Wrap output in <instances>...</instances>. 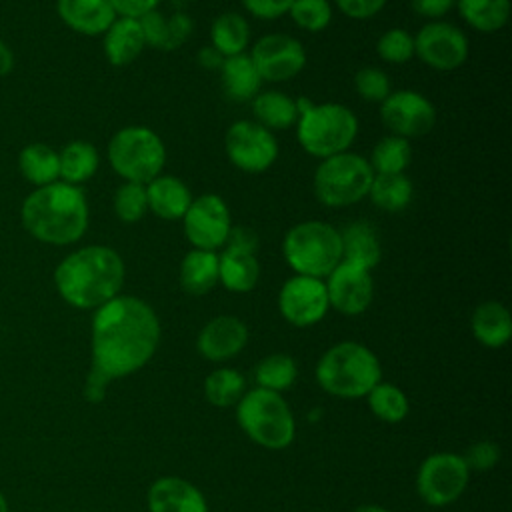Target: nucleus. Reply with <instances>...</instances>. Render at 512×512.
<instances>
[{"mask_svg": "<svg viewBox=\"0 0 512 512\" xmlns=\"http://www.w3.org/2000/svg\"><path fill=\"white\" fill-rule=\"evenodd\" d=\"M316 380L332 396L362 398L382 380V368L368 346L344 340L322 354L316 364Z\"/></svg>", "mask_w": 512, "mask_h": 512, "instance_id": "obj_5", "label": "nucleus"}, {"mask_svg": "<svg viewBox=\"0 0 512 512\" xmlns=\"http://www.w3.org/2000/svg\"><path fill=\"white\" fill-rule=\"evenodd\" d=\"M368 196L384 212L404 210L414 196V186L406 174H374Z\"/></svg>", "mask_w": 512, "mask_h": 512, "instance_id": "obj_33", "label": "nucleus"}, {"mask_svg": "<svg viewBox=\"0 0 512 512\" xmlns=\"http://www.w3.org/2000/svg\"><path fill=\"white\" fill-rule=\"evenodd\" d=\"M342 260L372 270L382 260V244L374 224L366 220H356L340 230Z\"/></svg>", "mask_w": 512, "mask_h": 512, "instance_id": "obj_23", "label": "nucleus"}, {"mask_svg": "<svg viewBox=\"0 0 512 512\" xmlns=\"http://www.w3.org/2000/svg\"><path fill=\"white\" fill-rule=\"evenodd\" d=\"M56 12L68 28L86 36L104 34L116 20V12L108 0H58Z\"/></svg>", "mask_w": 512, "mask_h": 512, "instance_id": "obj_20", "label": "nucleus"}, {"mask_svg": "<svg viewBox=\"0 0 512 512\" xmlns=\"http://www.w3.org/2000/svg\"><path fill=\"white\" fill-rule=\"evenodd\" d=\"M282 256L296 274L322 280L342 262L340 232L322 220L298 222L284 234Z\"/></svg>", "mask_w": 512, "mask_h": 512, "instance_id": "obj_6", "label": "nucleus"}, {"mask_svg": "<svg viewBox=\"0 0 512 512\" xmlns=\"http://www.w3.org/2000/svg\"><path fill=\"white\" fill-rule=\"evenodd\" d=\"M248 342L246 324L230 314L208 320L196 338V348L210 362H224L244 350Z\"/></svg>", "mask_w": 512, "mask_h": 512, "instance_id": "obj_18", "label": "nucleus"}, {"mask_svg": "<svg viewBox=\"0 0 512 512\" xmlns=\"http://www.w3.org/2000/svg\"><path fill=\"white\" fill-rule=\"evenodd\" d=\"M252 114L256 122L264 128L272 130H286L296 126L298 120V106L296 100L278 90H260L252 100Z\"/></svg>", "mask_w": 512, "mask_h": 512, "instance_id": "obj_28", "label": "nucleus"}, {"mask_svg": "<svg viewBox=\"0 0 512 512\" xmlns=\"http://www.w3.org/2000/svg\"><path fill=\"white\" fill-rule=\"evenodd\" d=\"M178 280L186 294L204 296L218 284V252L192 248L184 254Z\"/></svg>", "mask_w": 512, "mask_h": 512, "instance_id": "obj_27", "label": "nucleus"}, {"mask_svg": "<svg viewBox=\"0 0 512 512\" xmlns=\"http://www.w3.org/2000/svg\"><path fill=\"white\" fill-rule=\"evenodd\" d=\"M218 72L224 94L234 102H250L262 88V78L246 52L224 58Z\"/></svg>", "mask_w": 512, "mask_h": 512, "instance_id": "obj_25", "label": "nucleus"}, {"mask_svg": "<svg viewBox=\"0 0 512 512\" xmlns=\"http://www.w3.org/2000/svg\"><path fill=\"white\" fill-rule=\"evenodd\" d=\"M102 36L104 56L112 66H126L134 62L146 46L138 18L116 16Z\"/></svg>", "mask_w": 512, "mask_h": 512, "instance_id": "obj_21", "label": "nucleus"}, {"mask_svg": "<svg viewBox=\"0 0 512 512\" xmlns=\"http://www.w3.org/2000/svg\"><path fill=\"white\" fill-rule=\"evenodd\" d=\"M60 178L68 184H82L90 180L98 170V152L90 142L74 140L58 152Z\"/></svg>", "mask_w": 512, "mask_h": 512, "instance_id": "obj_32", "label": "nucleus"}, {"mask_svg": "<svg viewBox=\"0 0 512 512\" xmlns=\"http://www.w3.org/2000/svg\"><path fill=\"white\" fill-rule=\"evenodd\" d=\"M260 278V264L254 252L224 246L218 254V282L236 294L250 292Z\"/></svg>", "mask_w": 512, "mask_h": 512, "instance_id": "obj_24", "label": "nucleus"}, {"mask_svg": "<svg viewBox=\"0 0 512 512\" xmlns=\"http://www.w3.org/2000/svg\"><path fill=\"white\" fill-rule=\"evenodd\" d=\"M116 216L126 222L134 224L144 218L148 212V200H146V184L140 182H124L118 186L114 200H112Z\"/></svg>", "mask_w": 512, "mask_h": 512, "instance_id": "obj_38", "label": "nucleus"}, {"mask_svg": "<svg viewBox=\"0 0 512 512\" xmlns=\"http://www.w3.org/2000/svg\"><path fill=\"white\" fill-rule=\"evenodd\" d=\"M366 396H368V406H370L372 414L378 420L388 422V424L402 422L410 410L406 394L390 382L380 380Z\"/></svg>", "mask_w": 512, "mask_h": 512, "instance_id": "obj_37", "label": "nucleus"}, {"mask_svg": "<svg viewBox=\"0 0 512 512\" xmlns=\"http://www.w3.org/2000/svg\"><path fill=\"white\" fill-rule=\"evenodd\" d=\"M228 160L246 174L266 172L278 158V142L272 132L258 122L238 120L224 136Z\"/></svg>", "mask_w": 512, "mask_h": 512, "instance_id": "obj_11", "label": "nucleus"}, {"mask_svg": "<svg viewBox=\"0 0 512 512\" xmlns=\"http://www.w3.org/2000/svg\"><path fill=\"white\" fill-rule=\"evenodd\" d=\"M18 168L22 176L38 186L52 184L60 178V162H58V152L50 148L48 144H28L22 148L18 156Z\"/></svg>", "mask_w": 512, "mask_h": 512, "instance_id": "obj_29", "label": "nucleus"}, {"mask_svg": "<svg viewBox=\"0 0 512 512\" xmlns=\"http://www.w3.org/2000/svg\"><path fill=\"white\" fill-rule=\"evenodd\" d=\"M290 18L306 32H320L332 22V4L328 0H292Z\"/></svg>", "mask_w": 512, "mask_h": 512, "instance_id": "obj_39", "label": "nucleus"}, {"mask_svg": "<svg viewBox=\"0 0 512 512\" xmlns=\"http://www.w3.org/2000/svg\"><path fill=\"white\" fill-rule=\"evenodd\" d=\"M228 248H238V250H246V252H254L256 254V248H258V236L252 228L248 226H232L230 232H228V238H226V244Z\"/></svg>", "mask_w": 512, "mask_h": 512, "instance_id": "obj_48", "label": "nucleus"}, {"mask_svg": "<svg viewBox=\"0 0 512 512\" xmlns=\"http://www.w3.org/2000/svg\"><path fill=\"white\" fill-rule=\"evenodd\" d=\"M354 88L362 100L378 102V104L392 92L390 78L386 76V72L374 66H366L356 72Z\"/></svg>", "mask_w": 512, "mask_h": 512, "instance_id": "obj_42", "label": "nucleus"}, {"mask_svg": "<svg viewBox=\"0 0 512 512\" xmlns=\"http://www.w3.org/2000/svg\"><path fill=\"white\" fill-rule=\"evenodd\" d=\"M326 294L328 304L344 314V316H358L372 304L374 298V280L370 270L340 262L328 276H326Z\"/></svg>", "mask_w": 512, "mask_h": 512, "instance_id": "obj_17", "label": "nucleus"}, {"mask_svg": "<svg viewBox=\"0 0 512 512\" xmlns=\"http://www.w3.org/2000/svg\"><path fill=\"white\" fill-rule=\"evenodd\" d=\"M126 268L122 256L102 244L70 252L54 270V284L64 302L80 310H96L120 294Z\"/></svg>", "mask_w": 512, "mask_h": 512, "instance_id": "obj_2", "label": "nucleus"}, {"mask_svg": "<svg viewBox=\"0 0 512 512\" xmlns=\"http://www.w3.org/2000/svg\"><path fill=\"white\" fill-rule=\"evenodd\" d=\"M470 326H472L474 338L488 348H500L512 336L510 312L502 302H496V300L478 304L472 312Z\"/></svg>", "mask_w": 512, "mask_h": 512, "instance_id": "obj_26", "label": "nucleus"}, {"mask_svg": "<svg viewBox=\"0 0 512 512\" xmlns=\"http://www.w3.org/2000/svg\"><path fill=\"white\" fill-rule=\"evenodd\" d=\"M468 478L470 470L460 454L436 452L420 464L416 488L426 504L448 506L464 494Z\"/></svg>", "mask_w": 512, "mask_h": 512, "instance_id": "obj_10", "label": "nucleus"}, {"mask_svg": "<svg viewBox=\"0 0 512 512\" xmlns=\"http://www.w3.org/2000/svg\"><path fill=\"white\" fill-rule=\"evenodd\" d=\"M246 380L232 368H216L204 380V396L212 406L228 408L244 396Z\"/></svg>", "mask_w": 512, "mask_h": 512, "instance_id": "obj_36", "label": "nucleus"}, {"mask_svg": "<svg viewBox=\"0 0 512 512\" xmlns=\"http://www.w3.org/2000/svg\"><path fill=\"white\" fill-rule=\"evenodd\" d=\"M242 6L260 20H276L288 14L292 0H240Z\"/></svg>", "mask_w": 512, "mask_h": 512, "instance_id": "obj_44", "label": "nucleus"}, {"mask_svg": "<svg viewBox=\"0 0 512 512\" xmlns=\"http://www.w3.org/2000/svg\"><path fill=\"white\" fill-rule=\"evenodd\" d=\"M414 56L438 72H452L468 58L466 34L444 20H430L414 36Z\"/></svg>", "mask_w": 512, "mask_h": 512, "instance_id": "obj_13", "label": "nucleus"}, {"mask_svg": "<svg viewBox=\"0 0 512 512\" xmlns=\"http://www.w3.org/2000/svg\"><path fill=\"white\" fill-rule=\"evenodd\" d=\"M150 512H208L202 492L184 478L162 476L148 490Z\"/></svg>", "mask_w": 512, "mask_h": 512, "instance_id": "obj_19", "label": "nucleus"}, {"mask_svg": "<svg viewBox=\"0 0 512 512\" xmlns=\"http://www.w3.org/2000/svg\"><path fill=\"white\" fill-rule=\"evenodd\" d=\"M22 224L40 242L66 246L80 240L88 228V202L80 186L56 180L38 186L22 204Z\"/></svg>", "mask_w": 512, "mask_h": 512, "instance_id": "obj_3", "label": "nucleus"}, {"mask_svg": "<svg viewBox=\"0 0 512 512\" xmlns=\"http://www.w3.org/2000/svg\"><path fill=\"white\" fill-rule=\"evenodd\" d=\"M298 376V368L292 356L274 352L264 356L256 368H254V378L258 382V388L272 390V392H282L288 390Z\"/></svg>", "mask_w": 512, "mask_h": 512, "instance_id": "obj_35", "label": "nucleus"}, {"mask_svg": "<svg viewBox=\"0 0 512 512\" xmlns=\"http://www.w3.org/2000/svg\"><path fill=\"white\" fill-rule=\"evenodd\" d=\"M368 162L374 174H404V170L412 162L410 140L394 134L384 136L372 148Z\"/></svg>", "mask_w": 512, "mask_h": 512, "instance_id": "obj_34", "label": "nucleus"}, {"mask_svg": "<svg viewBox=\"0 0 512 512\" xmlns=\"http://www.w3.org/2000/svg\"><path fill=\"white\" fill-rule=\"evenodd\" d=\"M210 40L212 48L224 58L242 54L250 40V26L238 12H224L214 18L210 26Z\"/></svg>", "mask_w": 512, "mask_h": 512, "instance_id": "obj_31", "label": "nucleus"}, {"mask_svg": "<svg viewBox=\"0 0 512 512\" xmlns=\"http://www.w3.org/2000/svg\"><path fill=\"white\" fill-rule=\"evenodd\" d=\"M108 162L124 182L146 184L166 164L162 138L146 126L120 128L108 142Z\"/></svg>", "mask_w": 512, "mask_h": 512, "instance_id": "obj_9", "label": "nucleus"}, {"mask_svg": "<svg viewBox=\"0 0 512 512\" xmlns=\"http://www.w3.org/2000/svg\"><path fill=\"white\" fill-rule=\"evenodd\" d=\"M376 52L388 64H406L414 58V36L404 28H390L378 38Z\"/></svg>", "mask_w": 512, "mask_h": 512, "instance_id": "obj_41", "label": "nucleus"}, {"mask_svg": "<svg viewBox=\"0 0 512 512\" xmlns=\"http://www.w3.org/2000/svg\"><path fill=\"white\" fill-rule=\"evenodd\" d=\"M0 512H8V500H6V496L2 494V490H0Z\"/></svg>", "mask_w": 512, "mask_h": 512, "instance_id": "obj_52", "label": "nucleus"}, {"mask_svg": "<svg viewBox=\"0 0 512 512\" xmlns=\"http://www.w3.org/2000/svg\"><path fill=\"white\" fill-rule=\"evenodd\" d=\"M410 6L414 14L428 20H438L456 6V0H410Z\"/></svg>", "mask_w": 512, "mask_h": 512, "instance_id": "obj_46", "label": "nucleus"}, {"mask_svg": "<svg viewBox=\"0 0 512 512\" xmlns=\"http://www.w3.org/2000/svg\"><path fill=\"white\" fill-rule=\"evenodd\" d=\"M352 512H390V510H386L384 506H378V504H362V506L354 508Z\"/></svg>", "mask_w": 512, "mask_h": 512, "instance_id": "obj_51", "label": "nucleus"}, {"mask_svg": "<svg viewBox=\"0 0 512 512\" xmlns=\"http://www.w3.org/2000/svg\"><path fill=\"white\" fill-rule=\"evenodd\" d=\"M160 344V320L138 296L118 294L92 316V364L84 384L88 402H102L108 384L144 368Z\"/></svg>", "mask_w": 512, "mask_h": 512, "instance_id": "obj_1", "label": "nucleus"}, {"mask_svg": "<svg viewBox=\"0 0 512 512\" xmlns=\"http://www.w3.org/2000/svg\"><path fill=\"white\" fill-rule=\"evenodd\" d=\"M380 120L394 136L420 138L434 128L436 108L416 90H396L380 102Z\"/></svg>", "mask_w": 512, "mask_h": 512, "instance_id": "obj_14", "label": "nucleus"}, {"mask_svg": "<svg viewBox=\"0 0 512 512\" xmlns=\"http://www.w3.org/2000/svg\"><path fill=\"white\" fill-rule=\"evenodd\" d=\"M198 62H200L202 68L218 70V68L222 66V62H224V56H222L218 50H214L212 46H206V48H202V50L198 52Z\"/></svg>", "mask_w": 512, "mask_h": 512, "instance_id": "obj_49", "label": "nucleus"}, {"mask_svg": "<svg viewBox=\"0 0 512 512\" xmlns=\"http://www.w3.org/2000/svg\"><path fill=\"white\" fill-rule=\"evenodd\" d=\"M146 200L148 210L154 212L158 218L182 220L192 202V194L180 178L158 174L156 178L146 182Z\"/></svg>", "mask_w": 512, "mask_h": 512, "instance_id": "obj_22", "label": "nucleus"}, {"mask_svg": "<svg viewBox=\"0 0 512 512\" xmlns=\"http://www.w3.org/2000/svg\"><path fill=\"white\" fill-rule=\"evenodd\" d=\"M236 418L250 440L268 450L288 448L296 436V422L286 400L272 390L254 388L236 404Z\"/></svg>", "mask_w": 512, "mask_h": 512, "instance_id": "obj_7", "label": "nucleus"}, {"mask_svg": "<svg viewBox=\"0 0 512 512\" xmlns=\"http://www.w3.org/2000/svg\"><path fill=\"white\" fill-rule=\"evenodd\" d=\"M326 284L320 278L294 274L278 292V310L282 318L298 328L318 324L328 312Z\"/></svg>", "mask_w": 512, "mask_h": 512, "instance_id": "obj_15", "label": "nucleus"}, {"mask_svg": "<svg viewBox=\"0 0 512 512\" xmlns=\"http://www.w3.org/2000/svg\"><path fill=\"white\" fill-rule=\"evenodd\" d=\"M12 66H14V56H12V50H10V48H8L4 42H0V76H6V74H10Z\"/></svg>", "mask_w": 512, "mask_h": 512, "instance_id": "obj_50", "label": "nucleus"}, {"mask_svg": "<svg viewBox=\"0 0 512 512\" xmlns=\"http://www.w3.org/2000/svg\"><path fill=\"white\" fill-rule=\"evenodd\" d=\"M296 138L306 154L328 158L346 152L358 134L356 114L338 102L316 104L308 98H298Z\"/></svg>", "mask_w": 512, "mask_h": 512, "instance_id": "obj_4", "label": "nucleus"}, {"mask_svg": "<svg viewBox=\"0 0 512 512\" xmlns=\"http://www.w3.org/2000/svg\"><path fill=\"white\" fill-rule=\"evenodd\" d=\"M334 2L344 16L354 20H366L376 16L386 6L388 0H334Z\"/></svg>", "mask_w": 512, "mask_h": 512, "instance_id": "obj_45", "label": "nucleus"}, {"mask_svg": "<svg viewBox=\"0 0 512 512\" xmlns=\"http://www.w3.org/2000/svg\"><path fill=\"white\" fill-rule=\"evenodd\" d=\"M462 458H464L468 470H478V472L490 470L500 460V446L490 440H480V442L472 444Z\"/></svg>", "mask_w": 512, "mask_h": 512, "instance_id": "obj_43", "label": "nucleus"}, {"mask_svg": "<svg viewBox=\"0 0 512 512\" xmlns=\"http://www.w3.org/2000/svg\"><path fill=\"white\" fill-rule=\"evenodd\" d=\"M456 8L478 32H498L510 20V0H456Z\"/></svg>", "mask_w": 512, "mask_h": 512, "instance_id": "obj_30", "label": "nucleus"}, {"mask_svg": "<svg viewBox=\"0 0 512 512\" xmlns=\"http://www.w3.org/2000/svg\"><path fill=\"white\" fill-rule=\"evenodd\" d=\"M374 172L370 162L356 152H340L320 160L314 172V194L328 208H346L368 196Z\"/></svg>", "mask_w": 512, "mask_h": 512, "instance_id": "obj_8", "label": "nucleus"}, {"mask_svg": "<svg viewBox=\"0 0 512 512\" xmlns=\"http://www.w3.org/2000/svg\"><path fill=\"white\" fill-rule=\"evenodd\" d=\"M250 58L262 82H286L306 66V50L288 34H266L252 46Z\"/></svg>", "mask_w": 512, "mask_h": 512, "instance_id": "obj_16", "label": "nucleus"}, {"mask_svg": "<svg viewBox=\"0 0 512 512\" xmlns=\"http://www.w3.org/2000/svg\"><path fill=\"white\" fill-rule=\"evenodd\" d=\"M232 228L230 210L222 196L202 194L192 198L186 214L182 216V230L192 248L216 252L226 244Z\"/></svg>", "mask_w": 512, "mask_h": 512, "instance_id": "obj_12", "label": "nucleus"}, {"mask_svg": "<svg viewBox=\"0 0 512 512\" xmlns=\"http://www.w3.org/2000/svg\"><path fill=\"white\" fill-rule=\"evenodd\" d=\"M138 22H140L146 46H152L158 50H174L180 46L176 40V34H174L172 20L166 18L164 14H160L158 10L146 12L144 16L138 18Z\"/></svg>", "mask_w": 512, "mask_h": 512, "instance_id": "obj_40", "label": "nucleus"}, {"mask_svg": "<svg viewBox=\"0 0 512 512\" xmlns=\"http://www.w3.org/2000/svg\"><path fill=\"white\" fill-rule=\"evenodd\" d=\"M116 12V16L140 18L150 10H156L160 0H108Z\"/></svg>", "mask_w": 512, "mask_h": 512, "instance_id": "obj_47", "label": "nucleus"}]
</instances>
